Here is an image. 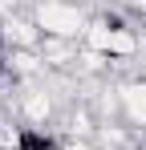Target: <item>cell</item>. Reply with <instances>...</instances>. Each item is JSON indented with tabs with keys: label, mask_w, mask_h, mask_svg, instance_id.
I'll return each mask as SVG.
<instances>
[{
	"label": "cell",
	"mask_w": 146,
	"mask_h": 150,
	"mask_svg": "<svg viewBox=\"0 0 146 150\" xmlns=\"http://www.w3.org/2000/svg\"><path fill=\"white\" fill-rule=\"evenodd\" d=\"M33 21L41 25L45 37H61V41H77L81 45V37H85L94 16L85 12L81 0H37L33 4Z\"/></svg>",
	"instance_id": "1"
},
{
	"label": "cell",
	"mask_w": 146,
	"mask_h": 150,
	"mask_svg": "<svg viewBox=\"0 0 146 150\" xmlns=\"http://www.w3.org/2000/svg\"><path fill=\"white\" fill-rule=\"evenodd\" d=\"M12 110H16V122H24V130H45L57 118V93H53V85H45V77L24 81Z\"/></svg>",
	"instance_id": "2"
},
{
	"label": "cell",
	"mask_w": 146,
	"mask_h": 150,
	"mask_svg": "<svg viewBox=\"0 0 146 150\" xmlns=\"http://www.w3.org/2000/svg\"><path fill=\"white\" fill-rule=\"evenodd\" d=\"M118 98H122V122L134 126L138 134L146 130V77H126L118 81Z\"/></svg>",
	"instance_id": "3"
}]
</instances>
